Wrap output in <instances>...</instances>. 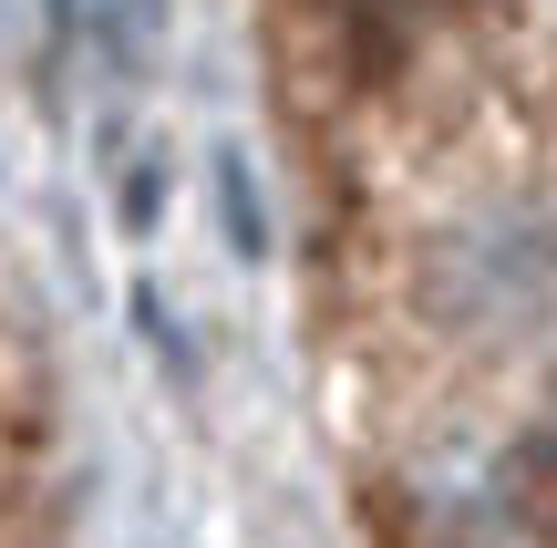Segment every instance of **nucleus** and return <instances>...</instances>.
Segmentation results:
<instances>
[{
	"instance_id": "1",
	"label": "nucleus",
	"mask_w": 557,
	"mask_h": 548,
	"mask_svg": "<svg viewBox=\"0 0 557 548\" xmlns=\"http://www.w3.org/2000/svg\"><path fill=\"white\" fill-rule=\"evenodd\" d=\"M527 517H537V538L557 548V446L537 455V466H527Z\"/></svg>"
}]
</instances>
